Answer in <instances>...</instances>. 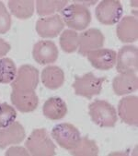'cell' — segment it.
<instances>
[{
    "label": "cell",
    "instance_id": "cell-1",
    "mask_svg": "<svg viewBox=\"0 0 138 156\" xmlns=\"http://www.w3.org/2000/svg\"><path fill=\"white\" fill-rule=\"evenodd\" d=\"M29 152L34 156H54L55 145L49 137L46 129H34L25 142Z\"/></svg>",
    "mask_w": 138,
    "mask_h": 156
},
{
    "label": "cell",
    "instance_id": "cell-2",
    "mask_svg": "<svg viewBox=\"0 0 138 156\" xmlns=\"http://www.w3.org/2000/svg\"><path fill=\"white\" fill-rule=\"evenodd\" d=\"M91 120L100 128H113L117 122V112L113 105L104 100H96L88 105Z\"/></svg>",
    "mask_w": 138,
    "mask_h": 156
},
{
    "label": "cell",
    "instance_id": "cell-3",
    "mask_svg": "<svg viewBox=\"0 0 138 156\" xmlns=\"http://www.w3.org/2000/svg\"><path fill=\"white\" fill-rule=\"evenodd\" d=\"M61 14L64 23L77 30H85L91 22L90 11L82 4L69 5L61 11Z\"/></svg>",
    "mask_w": 138,
    "mask_h": 156
},
{
    "label": "cell",
    "instance_id": "cell-4",
    "mask_svg": "<svg viewBox=\"0 0 138 156\" xmlns=\"http://www.w3.org/2000/svg\"><path fill=\"white\" fill-rule=\"evenodd\" d=\"M105 78L96 77L92 72H88L82 77H76L73 88L77 95L83 96L90 100L93 96L98 95L102 90V83Z\"/></svg>",
    "mask_w": 138,
    "mask_h": 156
},
{
    "label": "cell",
    "instance_id": "cell-5",
    "mask_svg": "<svg viewBox=\"0 0 138 156\" xmlns=\"http://www.w3.org/2000/svg\"><path fill=\"white\" fill-rule=\"evenodd\" d=\"M39 84V70L31 65H22L11 82L12 90L34 91Z\"/></svg>",
    "mask_w": 138,
    "mask_h": 156
},
{
    "label": "cell",
    "instance_id": "cell-6",
    "mask_svg": "<svg viewBox=\"0 0 138 156\" xmlns=\"http://www.w3.org/2000/svg\"><path fill=\"white\" fill-rule=\"evenodd\" d=\"M52 137L60 147L70 151L74 149L81 139L79 130L69 123L58 124L52 130Z\"/></svg>",
    "mask_w": 138,
    "mask_h": 156
},
{
    "label": "cell",
    "instance_id": "cell-7",
    "mask_svg": "<svg viewBox=\"0 0 138 156\" xmlns=\"http://www.w3.org/2000/svg\"><path fill=\"white\" fill-rule=\"evenodd\" d=\"M123 13L122 5L118 0H103L95 9L97 20L104 25L116 24Z\"/></svg>",
    "mask_w": 138,
    "mask_h": 156
},
{
    "label": "cell",
    "instance_id": "cell-8",
    "mask_svg": "<svg viewBox=\"0 0 138 156\" xmlns=\"http://www.w3.org/2000/svg\"><path fill=\"white\" fill-rule=\"evenodd\" d=\"M116 69L119 73L136 72L138 67V51L133 45L122 46L116 56Z\"/></svg>",
    "mask_w": 138,
    "mask_h": 156
},
{
    "label": "cell",
    "instance_id": "cell-9",
    "mask_svg": "<svg viewBox=\"0 0 138 156\" xmlns=\"http://www.w3.org/2000/svg\"><path fill=\"white\" fill-rule=\"evenodd\" d=\"M104 35L98 29H88L78 37V53L87 56L88 53L101 48L104 44Z\"/></svg>",
    "mask_w": 138,
    "mask_h": 156
},
{
    "label": "cell",
    "instance_id": "cell-10",
    "mask_svg": "<svg viewBox=\"0 0 138 156\" xmlns=\"http://www.w3.org/2000/svg\"><path fill=\"white\" fill-rule=\"evenodd\" d=\"M58 49L52 41H39L33 46L32 56L38 64H53L58 58Z\"/></svg>",
    "mask_w": 138,
    "mask_h": 156
},
{
    "label": "cell",
    "instance_id": "cell-11",
    "mask_svg": "<svg viewBox=\"0 0 138 156\" xmlns=\"http://www.w3.org/2000/svg\"><path fill=\"white\" fill-rule=\"evenodd\" d=\"M87 56L92 67L95 69L99 70H109L112 69L116 63L117 54L113 50L103 48L90 51L88 53Z\"/></svg>",
    "mask_w": 138,
    "mask_h": 156
},
{
    "label": "cell",
    "instance_id": "cell-12",
    "mask_svg": "<svg viewBox=\"0 0 138 156\" xmlns=\"http://www.w3.org/2000/svg\"><path fill=\"white\" fill-rule=\"evenodd\" d=\"M64 21L58 15L41 18L36 22V32L43 38H54L64 29Z\"/></svg>",
    "mask_w": 138,
    "mask_h": 156
},
{
    "label": "cell",
    "instance_id": "cell-13",
    "mask_svg": "<svg viewBox=\"0 0 138 156\" xmlns=\"http://www.w3.org/2000/svg\"><path fill=\"white\" fill-rule=\"evenodd\" d=\"M118 114L123 123L136 127L138 124L137 96H126L121 99L118 105Z\"/></svg>",
    "mask_w": 138,
    "mask_h": 156
},
{
    "label": "cell",
    "instance_id": "cell-14",
    "mask_svg": "<svg viewBox=\"0 0 138 156\" xmlns=\"http://www.w3.org/2000/svg\"><path fill=\"white\" fill-rule=\"evenodd\" d=\"M26 137L24 128L19 122H13L9 126L0 129V149L4 150L9 145H17Z\"/></svg>",
    "mask_w": 138,
    "mask_h": 156
},
{
    "label": "cell",
    "instance_id": "cell-15",
    "mask_svg": "<svg viewBox=\"0 0 138 156\" xmlns=\"http://www.w3.org/2000/svg\"><path fill=\"white\" fill-rule=\"evenodd\" d=\"M10 100L12 105L21 113L32 112L39 105V98L35 91L12 90Z\"/></svg>",
    "mask_w": 138,
    "mask_h": 156
},
{
    "label": "cell",
    "instance_id": "cell-16",
    "mask_svg": "<svg viewBox=\"0 0 138 156\" xmlns=\"http://www.w3.org/2000/svg\"><path fill=\"white\" fill-rule=\"evenodd\" d=\"M116 34L122 43H133L138 37V21L132 16H126L119 22Z\"/></svg>",
    "mask_w": 138,
    "mask_h": 156
},
{
    "label": "cell",
    "instance_id": "cell-17",
    "mask_svg": "<svg viewBox=\"0 0 138 156\" xmlns=\"http://www.w3.org/2000/svg\"><path fill=\"white\" fill-rule=\"evenodd\" d=\"M112 88L117 95H125L135 91L138 88L137 76L134 72L120 73L112 81Z\"/></svg>",
    "mask_w": 138,
    "mask_h": 156
},
{
    "label": "cell",
    "instance_id": "cell-18",
    "mask_svg": "<svg viewBox=\"0 0 138 156\" xmlns=\"http://www.w3.org/2000/svg\"><path fill=\"white\" fill-rule=\"evenodd\" d=\"M43 115L51 120H59L67 114L65 102L59 97H51L43 105Z\"/></svg>",
    "mask_w": 138,
    "mask_h": 156
},
{
    "label": "cell",
    "instance_id": "cell-19",
    "mask_svg": "<svg viewBox=\"0 0 138 156\" xmlns=\"http://www.w3.org/2000/svg\"><path fill=\"white\" fill-rule=\"evenodd\" d=\"M42 82L50 90H57L64 82V73L59 67H46L42 72Z\"/></svg>",
    "mask_w": 138,
    "mask_h": 156
},
{
    "label": "cell",
    "instance_id": "cell-20",
    "mask_svg": "<svg viewBox=\"0 0 138 156\" xmlns=\"http://www.w3.org/2000/svg\"><path fill=\"white\" fill-rule=\"evenodd\" d=\"M9 8L12 15L20 20L29 19L34 12V2L32 0H10Z\"/></svg>",
    "mask_w": 138,
    "mask_h": 156
},
{
    "label": "cell",
    "instance_id": "cell-21",
    "mask_svg": "<svg viewBox=\"0 0 138 156\" xmlns=\"http://www.w3.org/2000/svg\"><path fill=\"white\" fill-rule=\"evenodd\" d=\"M70 154L75 156H97L98 154V147L94 140L83 137L79 140L77 146L70 150Z\"/></svg>",
    "mask_w": 138,
    "mask_h": 156
},
{
    "label": "cell",
    "instance_id": "cell-22",
    "mask_svg": "<svg viewBox=\"0 0 138 156\" xmlns=\"http://www.w3.org/2000/svg\"><path fill=\"white\" fill-rule=\"evenodd\" d=\"M78 34L73 30H65L60 36V46L64 52L71 54L78 47Z\"/></svg>",
    "mask_w": 138,
    "mask_h": 156
},
{
    "label": "cell",
    "instance_id": "cell-23",
    "mask_svg": "<svg viewBox=\"0 0 138 156\" xmlns=\"http://www.w3.org/2000/svg\"><path fill=\"white\" fill-rule=\"evenodd\" d=\"M68 1H58V0H52V1H47V0H38L36 2L37 13L40 16H46L51 15L56 11H62L67 5Z\"/></svg>",
    "mask_w": 138,
    "mask_h": 156
},
{
    "label": "cell",
    "instance_id": "cell-24",
    "mask_svg": "<svg viewBox=\"0 0 138 156\" xmlns=\"http://www.w3.org/2000/svg\"><path fill=\"white\" fill-rule=\"evenodd\" d=\"M17 75V68L10 58L0 59V83L7 84L12 82Z\"/></svg>",
    "mask_w": 138,
    "mask_h": 156
},
{
    "label": "cell",
    "instance_id": "cell-25",
    "mask_svg": "<svg viewBox=\"0 0 138 156\" xmlns=\"http://www.w3.org/2000/svg\"><path fill=\"white\" fill-rule=\"evenodd\" d=\"M17 117V112L14 107L7 103L0 104V128L3 129L12 124Z\"/></svg>",
    "mask_w": 138,
    "mask_h": 156
},
{
    "label": "cell",
    "instance_id": "cell-26",
    "mask_svg": "<svg viewBox=\"0 0 138 156\" xmlns=\"http://www.w3.org/2000/svg\"><path fill=\"white\" fill-rule=\"evenodd\" d=\"M11 27L10 14L8 12L4 3L0 1V34H7Z\"/></svg>",
    "mask_w": 138,
    "mask_h": 156
},
{
    "label": "cell",
    "instance_id": "cell-27",
    "mask_svg": "<svg viewBox=\"0 0 138 156\" xmlns=\"http://www.w3.org/2000/svg\"><path fill=\"white\" fill-rule=\"evenodd\" d=\"M7 156H12V155H29L28 151L22 148V147H12L10 149L8 150V151L6 152Z\"/></svg>",
    "mask_w": 138,
    "mask_h": 156
},
{
    "label": "cell",
    "instance_id": "cell-28",
    "mask_svg": "<svg viewBox=\"0 0 138 156\" xmlns=\"http://www.w3.org/2000/svg\"><path fill=\"white\" fill-rule=\"evenodd\" d=\"M11 49L10 44L6 42L4 39L0 38V57L1 56H5Z\"/></svg>",
    "mask_w": 138,
    "mask_h": 156
}]
</instances>
